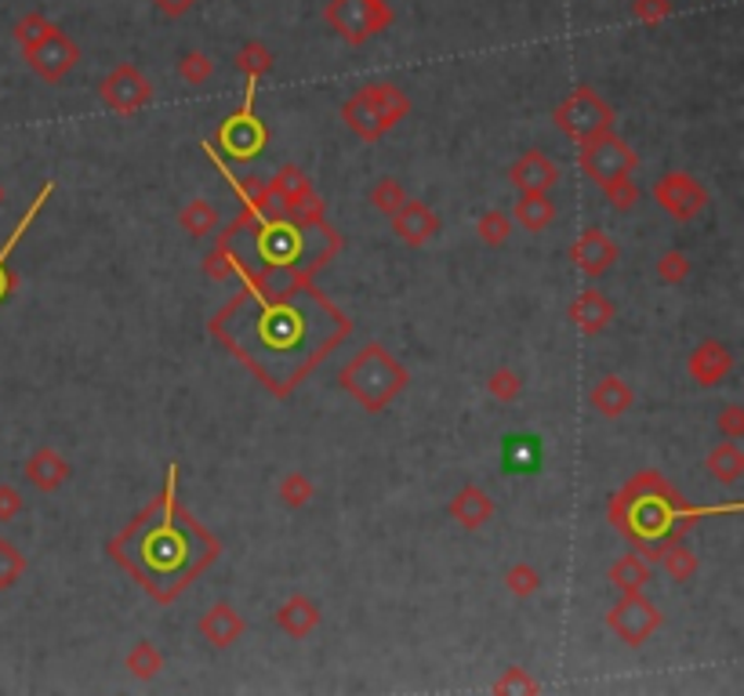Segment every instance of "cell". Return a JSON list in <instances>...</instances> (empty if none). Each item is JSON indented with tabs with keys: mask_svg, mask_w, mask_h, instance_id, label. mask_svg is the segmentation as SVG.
I'll return each mask as SVG.
<instances>
[{
	"mask_svg": "<svg viewBox=\"0 0 744 696\" xmlns=\"http://www.w3.org/2000/svg\"><path fill=\"white\" fill-rule=\"evenodd\" d=\"M338 385L352 396L367 413H382L400 391L411 385V370L379 341H367L349 363L342 366Z\"/></svg>",
	"mask_w": 744,
	"mask_h": 696,
	"instance_id": "1",
	"label": "cell"
},
{
	"mask_svg": "<svg viewBox=\"0 0 744 696\" xmlns=\"http://www.w3.org/2000/svg\"><path fill=\"white\" fill-rule=\"evenodd\" d=\"M553 124L563 130L574 146H585V141L613 130L618 113H613V105L599 91H592L588 84H581L553 109Z\"/></svg>",
	"mask_w": 744,
	"mask_h": 696,
	"instance_id": "2",
	"label": "cell"
},
{
	"mask_svg": "<svg viewBox=\"0 0 744 696\" xmlns=\"http://www.w3.org/2000/svg\"><path fill=\"white\" fill-rule=\"evenodd\" d=\"M323 22L331 26V33H338V40L360 48L393 26V8L389 0H327Z\"/></svg>",
	"mask_w": 744,
	"mask_h": 696,
	"instance_id": "3",
	"label": "cell"
},
{
	"mask_svg": "<svg viewBox=\"0 0 744 696\" xmlns=\"http://www.w3.org/2000/svg\"><path fill=\"white\" fill-rule=\"evenodd\" d=\"M255 91H258V80H247L244 105L236 109L233 116H225L222 127H219V146H222V152H230V157L240 160V163H251L258 152L269 146V127L255 113Z\"/></svg>",
	"mask_w": 744,
	"mask_h": 696,
	"instance_id": "4",
	"label": "cell"
},
{
	"mask_svg": "<svg viewBox=\"0 0 744 696\" xmlns=\"http://www.w3.org/2000/svg\"><path fill=\"white\" fill-rule=\"evenodd\" d=\"M578 163L588 182L603 185V182L618 178V174H635V167H640V152H635L618 130H607V135L578 146Z\"/></svg>",
	"mask_w": 744,
	"mask_h": 696,
	"instance_id": "5",
	"label": "cell"
},
{
	"mask_svg": "<svg viewBox=\"0 0 744 696\" xmlns=\"http://www.w3.org/2000/svg\"><path fill=\"white\" fill-rule=\"evenodd\" d=\"M665 617L643 592H621L618 602L610 606L607 627L618 635L624 646H646L657 631H661Z\"/></svg>",
	"mask_w": 744,
	"mask_h": 696,
	"instance_id": "6",
	"label": "cell"
},
{
	"mask_svg": "<svg viewBox=\"0 0 744 696\" xmlns=\"http://www.w3.org/2000/svg\"><path fill=\"white\" fill-rule=\"evenodd\" d=\"M99 98H102V105L113 109L116 116H135L138 109H146L149 102H153V84H149V76L138 70V65L121 62L102 76Z\"/></svg>",
	"mask_w": 744,
	"mask_h": 696,
	"instance_id": "7",
	"label": "cell"
},
{
	"mask_svg": "<svg viewBox=\"0 0 744 696\" xmlns=\"http://www.w3.org/2000/svg\"><path fill=\"white\" fill-rule=\"evenodd\" d=\"M23 54H26L29 70H34L45 84H62L80 62V48L73 44L70 33H62L59 26H51L45 37L34 40L29 48H23Z\"/></svg>",
	"mask_w": 744,
	"mask_h": 696,
	"instance_id": "8",
	"label": "cell"
},
{
	"mask_svg": "<svg viewBox=\"0 0 744 696\" xmlns=\"http://www.w3.org/2000/svg\"><path fill=\"white\" fill-rule=\"evenodd\" d=\"M654 200L665 207L675 222H694V217L708 207V189L700 185L694 174L686 171H668L654 182Z\"/></svg>",
	"mask_w": 744,
	"mask_h": 696,
	"instance_id": "9",
	"label": "cell"
},
{
	"mask_svg": "<svg viewBox=\"0 0 744 696\" xmlns=\"http://www.w3.org/2000/svg\"><path fill=\"white\" fill-rule=\"evenodd\" d=\"M265 189L273 192L280 211H290V214H301V217H317L320 207H323L317 200V192H312V178L298 167V163H284V167L273 174V182H269Z\"/></svg>",
	"mask_w": 744,
	"mask_h": 696,
	"instance_id": "10",
	"label": "cell"
},
{
	"mask_svg": "<svg viewBox=\"0 0 744 696\" xmlns=\"http://www.w3.org/2000/svg\"><path fill=\"white\" fill-rule=\"evenodd\" d=\"M618 258H621L618 244H613V236L599 225L585 228V233L570 244V261H574L581 269V276H588V279L607 276V272L618 265Z\"/></svg>",
	"mask_w": 744,
	"mask_h": 696,
	"instance_id": "11",
	"label": "cell"
},
{
	"mask_svg": "<svg viewBox=\"0 0 744 696\" xmlns=\"http://www.w3.org/2000/svg\"><path fill=\"white\" fill-rule=\"evenodd\" d=\"M389 222H393V236L407 247H425L429 239H436L439 228H444L436 207H429L425 200H411V196H407V203L400 211L389 214Z\"/></svg>",
	"mask_w": 744,
	"mask_h": 696,
	"instance_id": "12",
	"label": "cell"
},
{
	"mask_svg": "<svg viewBox=\"0 0 744 696\" xmlns=\"http://www.w3.org/2000/svg\"><path fill=\"white\" fill-rule=\"evenodd\" d=\"M509 182L520 192H553L559 185V167L556 160L542 149H526L520 160L509 167Z\"/></svg>",
	"mask_w": 744,
	"mask_h": 696,
	"instance_id": "13",
	"label": "cell"
},
{
	"mask_svg": "<svg viewBox=\"0 0 744 696\" xmlns=\"http://www.w3.org/2000/svg\"><path fill=\"white\" fill-rule=\"evenodd\" d=\"M733 370V352L730 345L716 341V337H708V341H700L694 352L686 356V374L697 381V385H722V381L730 377Z\"/></svg>",
	"mask_w": 744,
	"mask_h": 696,
	"instance_id": "14",
	"label": "cell"
},
{
	"mask_svg": "<svg viewBox=\"0 0 744 696\" xmlns=\"http://www.w3.org/2000/svg\"><path fill=\"white\" fill-rule=\"evenodd\" d=\"M567 315H570V323H574L585 337H596V334H603L613 323L618 309H613V301L599 287H585V290H578L574 301H570Z\"/></svg>",
	"mask_w": 744,
	"mask_h": 696,
	"instance_id": "15",
	"label": "cell"
},
{
	"mask_svg": "<svg viewBox=\"0 0 744 696\" xmlns=\"http://www.w3.org/2000/svg\"><path fill=\"white\" fill-rule=\"evenodd\" d=\"M356 98L382 120L385 130H393L400 120L411 116V95L396 84H363L360 91H356Z\"/></svg>",
	"mask_w": 744,
	"mask_h": 696,
	"instance_id": "16",
	"label": "cell"
},
{
	"mask_svg": "<svg viewBox=\"0 0 744 696\" xmlns=\"http://www.w3.org/2000/svg\"><path fill=\"white\" fill-rule=\"evenodd\" d=\"M447 515L455 519L461 530H469V533H472V530H483L494 515H498V505H494V497H491L483 486L466 483L455 497H450Z\"/></svg>",
	"mask_w": 744,
	"mask_h": 696,
	"instance_id": "17",
	"label": "cell"
},
{
	"mask_svg": "<svg viewBox=\"0 0 744 696\" xmlns=\"http://www.w3.org/2000/svg\"><path fill=\"white\" fill-rule=\"evenodd\" d=\"M23 472H26V483L34 489H40V494H55V489H62L70 483L73 468H70L66 457L55 450V446H40V450L29 453Z\"/></svg>",
	"mask_w": 744,
	"mask_h": 696,
	"instance_id": "18",
	"label": "cell"
},
{
	"mask_svg": "<svg viewBox=\"0 0 744 696\" xmlns=\"http://www.w3.org/2000/svg\"><path fill=\"white\" fill-rule=\"evenodd\" d=\"M197 631H200V638L211 642L214 649H230L244 638L247 624H244V617L236 613L233 602H214L208 613L197 620Z\"/></svg>",
	"mask_w": 744,
	"mask_h": 696,
	"instance_id": "19",
	"label": "cell"
},
{
	"mask_svg": "<svg viewBox=\"0 0 744 696\" xmlns=\"http://www.w3.org/2000/svg\"><path fill=\"white\" fill-rule=\"evenodd\" d=\"M273 620H276V627L284 631L287 638L301 642V638H309L312 631L320 627L323 613H320L317 598H309V595H290V598H284V602L276 606Z\"/></svg>",
	"mask_w": 744,
	"mask_h": 696,
	"instance_id": "20",
	"label": "cell"
},
{
	"mask_svg": "<svg viewBox=\"0 0 744 696\" xmlns=\"http://www.w3.org/2000/svg\"><path fill=\"white\" fill-rule=\"evenodd\" d=\"M258 250H262L265 265H290V261L298 258V250H301V233H298L295 225L280 222V214L276 217H265L262 239H258Z\"/></svg>",
	"mask_w": 744,
	"mask_h": 696,
	"instance_id": "21",
	"label": "cell"
},
{
	"mask_svg": "<svg viewBox=\"0 0 744 696\" xmlns=\"http://www.w3.org/2000/svg\"><path fill=\"white\" fill-rule=\"evenodd\" d=\"M588 407L596 410L599 418L618 421V418H624V413L635 407V391L629 388V381H621L618 374H607V377H599L596 385H592Z\"/></svg>",
	"mask_w": 744,
	"mask_h": 696,
	"instance_id": "22",
	"label": "cell"
},
{
	"mask_svg": "<svg viewBox=\"0 0 744 696\" xmlns=\"http://www.w3.org/2000/svg\"><path fill=\"white\" fill-rule=\"evenodd\" d=\"M607 581L618 587V592H646V584L654 581V562H646L643 555L632 548L610 566Z\"/></svg>",
	"mask_w": 744,
	"mask_h": 696,
	"instance_id": "23",
	"label": "cell"
},
{
	"mask_svg": "<svg viewBox=\"0 0 744 696\" xmlns=\"http://www.w3.org/2000/svg\"><path fill=\"white\" fill-rule=\"evenodd\" d=\"M556 203L548 192H520V200L512 203V217L520 222L526 233H542L556 222Z\"/></svg>",
	"mask_w": 744,
	"mask_h": 696,
	"instance_id": "24",
	"label": "cell"
},
{
	"mask_svg": "<svg viewBox=\"0 0 744 696\" xmlns=\"http://www.w3.org/2000/svg\"><path fill=\"white\" fill-rule=\"evenodd\" d=\"M705 468L708 475L716 478L722 486H733L744 478V450L733 439H722L719 446H711L708 457H705Z\"/></svg>",
	"mask_w": 744,
	"mask_h": 696,
	"instance_id": "25",
	"label": "cell"
},
{
	"mask_svg": "<svg viewBox=\"0 0 744 696\" xmlns=\"http://www.w3.org/2000/svg\"><path fill=\"white\" fill-rule=\"evenodd\" d=\"M51 192H55V182H48V185H45V189H40V192H37V200H34V203H29V211H26V217H23V222H18V225H15V233H12V239H8V244H4V247H0V301H4V298H8V294H12V287H15L12 272H8V254H12V250L18 247V239H23V233H26V228H29V225H34V217H37V211H40V207H45V203L51 200Z\"/></svg>",
	"mask_w": 744,
	"mask_h": 696,
	"instance_id": "26",
	"label": "cell"
},
{
	"mask_svg": "<svg viewBox=\"0 0 744 696\" xmlns=\"http://www.w3.org/2000/svg\"><path fill=\"white\" fill-rule=\"evenodd\" d=\"M661 566L675 584H690L700 570V559L694 548H686L683 540L672 537V540H665V548H661Z\"/></svg>",
	"mask_w": 744,
	"mask_h": 696,
	"instance_id": "27",
	"label": "cell"
},
{
	"mask_svg": "<svg viewBox=\"0 0 744 696\" xmlns=\"http://www.w3.org/2000/svg\"><path fill=\"white\" fill-rule=\"evenodd\" d=\"M342 120H345V127H349L360 141H382L385 135H389V130L382 127V120L374 116L371 109H367L356 95L342 105Z\"/></svg>",
	"mask_w": 744,
	"mask_h": 696,
	"instance_id": "28",
	"label": "cell"
},
{
	"mask_svg": "<svg viewBox=\"0 0 744 696\" xmlns=\"http://www.w3.org/2000/svg\"><path fill=\"white\" fill-rule=\"evenodd\" d=\"M124 668L135 674L138 682H153L160 671H164V652L157 649V642H135L132 649H127V657H124Z\"/></svg>",
	"mask_w": 744,
	"mask_h": 696,
	"instance_id": "29",
	"label": "cell"
},
{
	"mask_svg": "<svg viewBox=\"0 0 744 696\" xmlns=\"http://www.w3.org/2000/svg\"><path fill=\"white\" fill-rule=\"evenodd\" d=\"M178 225H182V233L193 236V239H203V236H211L214 233V225H219V211L211 207V200H189L186 207L178 211Z\"/></svg>",
	"mask_w": 744,
	"mask_h": 696,
	"instance_id": "30",
	"label": "cell"
},
{
	"mask_svg": "<svg viewBox=\"0 0 744 696\" xmlns=\"http://www.w3.org/2000/svg\"><path fill=\"white\" fill-rule=\"evenodd\" d=\"M276 497H280V505L290 508V511H301V508H309V500L317 497V486H312V478L306 472H298V468H290V472L280 478V486H276Z\"/></svg>",
	"mask_w": 744,
	"mask_h": 696,
	"instance_id": "31",
	"label": "cell"
},
{
	"mask_svg": "<svg viewBox=\"0 0 744 696\" xmlns=\"http://www.w3.org/2000/svg\"><path fill=\"white\" fill-rule=\"evenodd\" d=\"M273 51L265 48L262 40H247L240 51H236V70H240L247 80H262V76L273 70Z\"/></svg>",
	"mask_w": 744,
	"mask_h": 696,
	"instance_id": "32",
	"label": "cell"
},
{
	"mask_svg": "<svg viewBox=\"0 0 744 696\" xmlns=\"http://www.w3.org/2000/svg\"><path fill=\"white\" fill-rule=\"evenodd\" d=\"M542 584H545V576L531 562H512L509 570H505V587H509L512 598H534L542 592Z\"/></svg>",
	"mask_w": 744,
	"mask_h": 696,
	"instance_id": "33",
	"label": "cell"
},
{
	"mask_svg": "<svg viewBox=\"0 0 744 696\" xmlns=\"http://www.w3.org/2000/svg\"><path fill=\"white\" fill-rule=\"evenodd\" d=\"M407 203V189H404V182L400 178H393V174H382L379 182L371 185V207L379 214H396L400 207Z\"/></svg>",
	"mask_w": 744,
	"mask_h": 696,
	"instance_id": "34",
	"label": "cell"
},
{
	"mask_svg": "<svg viewBox=\"0 0 744 696\" xmlns=\"http://www.w3.org/2000/svg\"><path fill=\"white\" fill-rule=\"evenodd\" d=\"M537 461H542V446L531 435H509V443H505V464H509V472H534Z\"/></svg>",
	"mask_w": 744,
	"mask_h": 696,
	"instance_id": "35",
	"label": "cell"
},
{
	"mask_svg": "<svg viewBox=\"0 0 744 696\" xmlns=\"http://www.w3.org/2000/svg\"><path fill=\"white\" fill-rule=\"evenodd\" d=\"M476 236H480L483 247H494V250L505 247L512 236V217L505 211H498V207H494V211H483L480 222H476Z\"/></svg>",
	"mask_w": 744,
	"mask_h": 696,
	"instance_id": "36",
	"label": "cell"
},
{
	"mask_svg": "<svg viewBox=\"0 0 744 696\" xmlns=\"http://www.w3.org/2000/svg\"><path fill=\"white\" fill-rule=\"evenodd\" d=\"M599 189H603V196H607V203L613 207V211H621V214L635 211V207H640V196H643L632 174H618V178L603 182Z\"/></svg>",
	"mask_w": 744,
	"mask_h": 696,
	"instance_id": "37",
	"label": "cell"
},
{
	"mask_svg": "<svg viewBox=\"0 0 744 696\" xmlns=\"http://www.w3.org/2000/svg\"><path fill=\"white\" fill-rule=\"evenodd\" d=\"M26 576V555L18 544H12L8 537H0V592L15 587Z\"/></svg>",
	"mask_w": 744,
	"mask_h": 696,
	"instance_id": "38",
	"label": "cell"
},
{
	"mask_svg": "<svg viewBox=\"0 0 744 696\" xmlns=\"http://www.w3.org/2000/svg\"><path fill=\"white\" fill-rule=\"evenodd\" d=\"M178 76H182V84H189V87H203L214 76V62H211V54H203V51H186L178 59Z\"/></svg>",
	"mask_w": 744,
	"mask_h": 696,
	"instance_id": "39",
	"label": "cell"
},
{
	"mask_svg": "<svg viewBox=\"0 0 744 696\" xmlns=\"http://www.w3.org/2000/svg\"><path fill=\"white\" fill-rule=\"evenodd\" d=\"M487 391H491V399H498V402H516L523 391V377L516 374L512 366H498L487 374Z\"/></svg>",
	"mask_w": 744,
	"mask_h": 696,
	"instance_id": "40",
	"label": "cell"
},
{
	"mask_svg": "<svg viewBox=\"0 0 744 696\" xmlns=\"http://www.w3.org/2000/svg\"><path fill=\"white\" fill-rule=\"evenodd\" d=\"M690 254L686 250H665L661 258H657V279L665 283V287H679V283H686L690 276Z\"/></svg>",
	"mask_w": 744,
	"mask_h": 696,
	"instance_id": "41",
	"label": "cell"
},
{
	"mask_svg": "<svg viewBox=\"0 0 744 696\" xmlns=\"http://www.w3.org/2000/svg\"><path fill=\"white\" fill-rule=\"evenodd\" d=\"M491 693H494V696H509V693H512V696H516V693L534 696V693H542V682H534V679H531V671H526V668H516V663H512V668H509V671H501V679L491 685Z\"/></svg>",
	"mask_w": 744,
	"mask_h": 696,
	"instance_id": "42",
	"label": "cell"
},
{
	"mask_svg": "<svg viewBox=\"0 0 744 696\" xmlns=\"http://www.w3.org/2000/svg\"><path fill=\"white\" fill-rule=\"evenodd\" d=\"M51 26H55V22H51V18L45 15V11H26V15L15 22L12 37H15L18 48H29V44L45 37V33H48Z\"/></svg>",
	"mask_w": 744,
	"mask_h": 696,
	"instance_id": "43",
	"label": "cell"
},
{
	"mask_svg": "<svg viewBox=\"0 0 744 696\" xmlns=\"http://www.w3.org/2000/svg\"><path fill=\"white\" fill-rule=\"evenodd\" d=\"M672 15V0H632V18L643 26H661Z\"/></svg>",
	"mask_w": 744,
	"mask_h": 696,
	"instance_id": "44",
	"label": "cell"
},
{
	"mask_svg": "<svg viewBox=\"0 0 744 696\" xmlns=\"http://www.w3.org/2000/svg\"><path fill=\"white\" fill-rule=\"evenodd\" d=\"M716 428L722 432V439H744V407L741 402H727V407L719 410L716 418Z\"/></svg>",
	"mask_w": 744,
	"mask_h": 696,
	"instance_id": "45",
	"label": "cell"
},
{
	"mask_svg": "<svg viewBox=\"0 0 744 696\" xmlns=\"http://www.w3.org/2000/svg\"><path fill=\"white\" fill-rule=\"evenodd\" d=\"M203 269H208L211 279H230L233 276V250H230V244H222V239H219V247L203 258Z\"/></svg>",
	"mask_w": 744,
	"mask_h": 696,
	"instance_id": "46",
	"label": "cell"
},
{
	"mask_svg": "<svg viewBox=\"0 0 744 696\" xmlns=\"http://www.w3.org/2000/svg\"><path fill=\"white\" fill-rule=\"evenodd\" d=\"M23 494L12 483H0V522H12L23 515Z\"/></svg>",
	"mask_w": 744,
	"mask_h": 696,
	"instance_id": "47",
	"label": "cell"
},
{
	"mask_svg": "<svg viewBox=\"0 0 744 696\" xmlns=\"http://www.w3.org/2000/svg\"><path fill=\"white\" fill-rule=\"evenodd\" d=\"M149 4H153L157 15H164V18H186L200 0H149Z\"/></svg>",
	"mask_w": 744,
	"mask_h": 696,
	"instance_id": "48",
	"label": "cell"
},
{
	"mask_svg": "<svg viewBox=\"0 0 744 696\" xmlns=\"http://www.w3.org/2000/svg\"><path fill=\"white\" fill-rule=\"evenodd\" d=\"M0 207H4V185H0Z\"/></svg>",
	"mask_w": 744,
	"mask_h": 696,
	"instance_id": "49",
	"label": "cell"
}]
</instances>
